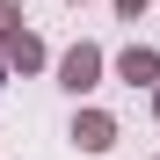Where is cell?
<instances>
[{
  "label": "cell",
  "instance_id": "obj_1",
  "mask_svg": "<svg viewBox=\"0 0 160 160\" xmlns=\"http://www.w3.org/2000/svg\"><path fill=\"white\" fill-rule=\"evenodd\" d=\"M102 66H109V58H102V44H73L66 58H58V88H66V95L102 88Z\"/></svg>",
  "mask_w": 160,
  "mask_h": 160
},
{
  "label": "cell",
  "instance_id": "obj_2",
  "mask_svg": "<svg viewBox=\"0 0 160 160\" xmlns=\"http://www.w3.org/2000/svg\"><path fill=\"white\" fill-rule=\"evenodd\" d=\"M73 146L80 153H109L117 146V117L109 109H73Z\"/></svg>",
  "mask_w": 160,
  "mask_h": 160
},
{
  "label": "cell",
  "instance_id": "obj_3",
  "mask_svg": "<svg viewBox=\"0 0 160 160\" xmlns=\"http://www.w3.org/2000/svg\"><path fill=\"white\" fill-rule=\"evenodd\" d=\"M117 80H131V88H160V51H153V44H124V51H117Z\"/></svg>",
  "mask_w": 160,
  "mask_h": 160
},
{
  "label": "cell",
  "instance_id": "obj_4",
  "mask_svg": "<svg viewBox=\"0 0 160 160\" xmlns=\"http://www.w3.org/2000/svg\"><path fill=\"white\" fill-rule=\"evenodd\" d=\"M0 51H8L15 73H44V37H37V29H8V37H0Z\"/></svg>",
  "mask_w": 160,
  "mask_h": 160
},
{
  "label": "cell",
  "instance_id": "obj_5",
  "mask_svg": "<svg viewBox=\"0 0 160 160\" xmlns=\"http://www.w3.org/2000/svg\"><path fill=\"white\" fill-rule=\"evenodd\" d=\"M8 29H22V0H0V37Z\"/></svg>",
  "mask_w": 160,
  "mask_h": 160
},
{
  "label": "cell",
  "instance_id": "obj_6",
  "mask_svg": "<svg viewBox=\"0 0 160 160\" xmlns=\"http://www.w3.org/2000/svg\"><path fill=\"white\" fill-rule=\"evenodd\" d=\"M109 8H117V15H146L153 0H109Z\"/></svg>",
  "mask_w": 160,
  "mask_h": 160
},
{
  "label": "cell",
  "instance_id": "obj_7",
  "mask_svg": "<svg viewBox=\"0 0 160 160\" xmlns=\"http://www.w3.org/2000/svg\"><path fill=\"white\" fill-rule=\"evenodd\" d=\"M8 73H15V66H8V51H0V88H8Z\"/></svg>",
  "mask_w": 160,
  "mask_h": 160
},
{
  "label": "cell",
  "instance_id": "obj_8",
  "mask_svg": "<svg viewBox=\"0 0 160 160\" xmlns=\"http://www.w3.org/2000/svg\"><path fill=\"white\" fill-rule=\"evenodd\" d=\"M153 117H160V88H153Z\"/></svg>",
  "mask_w": 160,
  "mask_h": 160
},
{
  "label": "cell",
  "instance_id": "obj_9",
  "mask_svg": "<svg viewBox=\"0 0 160 160\" xmlns=\"http://www.w3.org/2000/svg\"><path fill=\"white\" fill-rule=\"evenodd\" d=\"M73 8H80V0H73Z\"/></svg>",
  "mask_w": 160,
  "mask_h": 160
}]
</instances>
